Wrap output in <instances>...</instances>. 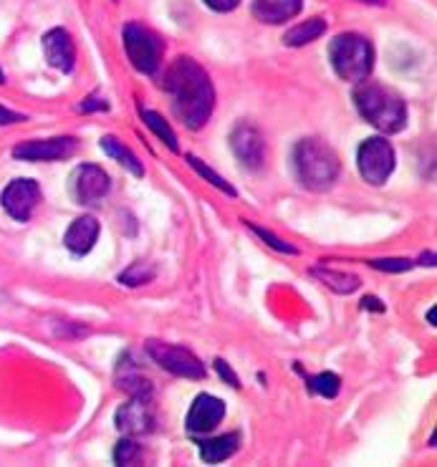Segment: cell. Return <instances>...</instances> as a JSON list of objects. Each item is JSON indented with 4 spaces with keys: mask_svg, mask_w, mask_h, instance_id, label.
I'll use <instances>...</instances> for the list:
<instances>
[{
    "mask_svg": "<svg viewBox=\"0 0 437 467\" xmlns=\"http://www.w3.org/2000/svg\"><path fill=\"white\" fill-rule=\"evenodd\" d=\"M230 147L243 167H248V170H261L265 162V140H263L261 130L251 121L235 124V130L230 131Z\"/></svg>",
    "mask_w": 437,
    "mask_h": 467,
    "instance_id": "10",
    "label": "cell"
},
{
    "mask_svg": "<svg viewBox=\"0 0 437 467\" xmlns=\"http://www.w3.org/2000/svg\"><path fill=\"white\" fill-rule=\"evenodd\" d=\"M164 91L172 101L175 117L187 130H203L215 109V88L210 81L208 71L197 64L195 58L180 56L167 68Z\"/></svg>",
    "mask_w": 437,
    "mask_h": 467,
    "instance_id": "1",
    "label": "cell"
},
{
    "mask_svg": "<svg viewBox=\"0 0 437 467\" xmlns=\"http://www.w3.org/2000/svg\"><path fill=\"white\" fill-rule=\"evenodd\" d=\"M200 445V457L208 462V465H218V462H225L228 457H233L241 447V435L238 432H228V435L213 437V440H205V442H197Z\"/></svg>",
    "mask_w": 437,
    "mask_h": 467,
    "instance_id": "18",
    "label": "cell"
},
{
    "mask_svg": "<svg viewBox=\"0 0 437 467\" xmlns=\"http://www.w3.org/2000/svg\"><path fill=\"white\" fill-rule=\"evenodd\" d=\"M351 97H354V107L361 117L384 134H397L407 127L405 99L392 88L364 78L354 87Z\"/></svg>",
    "mask_w": 437,
    "mask_h": 467,
    "instance_id": "2",
    "label": "cell"
},
{
    "mask_svg": "<svg viewBox=\"0 0 437 467\" xmlns=\"http://www.w3.org/2000/svg\"><path fill=\"white\" fill-rule=\"evenodd\" d=\"M140 457H142V447L137 445L131 437L121 440L120 445L114 447V462L117 465H134V462H140Z\"/></svg>",
    "mask_w": 437,
    "mask_h": 467,
    "instance_id": "26",
    "label": "cell"
},
{
    "mask_svg": "<svg viewBox=\"0 0 437 467\" xmlns=\"http://www.w3.org/2000/svg\"><path fill=\"white\" fill-rule=\"evenodd\" d=\"M121 38H124V51L131 66L142 74H154L160 64H162L164 46L160 36L150 28H144L140 23H127L121 28Z\"/></svg>",
    "mask_w": 437,
    "mask_h": 467,
    "instance_id": "5",
    "label": "cell"
},
{
    "mask_svg": "<svg viewBox=\"0 0 437 467\" xmlns=\"http://www.w3.org/2000/svg\"><path fill=\"white\" fill-rule=\"evenodd\" d=\"M294 172L296 180L301 182V187H307L311 192H327L334 187L337 177H339V157L328 147L327 141L301 140L294 147Z\"/></svg>",
    "mask_w": 437,
    "mask_h": 467,
    "instance_id": "3",
    "label": "cell"
},
{
    "mask_svg": "<svg viewBox=\"0 0 437 467\" xmlns=\"http://www.w3.org/2000/svg\"><path fill=\"white\" fill-rule=\"evenodd\" d=\"M307 387L308 391H314V394H321V397H327V400H334L341 389V379L339 374H334V371H321L317 377H307Z\"/></svg>",
    "mask_w": 437,
    "mask_h": 467,
    "instance_id": "23",
    "label": "cell"
},
{
    "mask_svg": "<svg viewBox=\"0 0 437 467\" xmlns=\"http://www.w3.org/2000/svg\"><path fill=\"white\" fill-rule=\"evenodd\" d=\"M77 150L78 141L74 137H54V140L21 141L13 150V157L16 160H26V162H58V160L74 157Z\"/></svg>",
    "mask_w": 437,
    "mask_h": 467,
    "instance_id": "9",
    "label": "cell"
},
{
    "mask_svg": "<svg viewBox=\"0 0 437 467\" xmlns=\"http://www.w3.org/2000/svg\"><path fill=\"white\" fill-rule=\"evenodd\" d=\"M328 61L334 66L337 77L351 84L369 78L374 68V46L361 33H339L328 44Z\"/></svg>",
    "mask_w": 437,
    "mask_h": 467,
    "instance_id": "4",
    "label": "cell"
},
{
    "mask_svg": "<svg viewBox=\"0 0 437 467\" xmlns=\"http://www.w3.org/2000/svg\"><path fill=\"white\" fill-rule=\"evenodd\" d=\"M327 33V21L324 18H308V21L298 23L291 31H286L284 44L286 46H307L317 41Z\"/></svg>",
    "mask_w": 437,
    "mask_h": 467,
    "instance_id": "21",
    "label": "cell"
},
{
    "mask_svg": "<svg viewBox=\"0 0 437 467\" xmlns=\"http://www.w3.org/2000/svg\"><path fill=\"white\" fill-rule=\"evenodd\" d=\"M187 164H190V167H192V170H195V172L200 174L203 180H208L210 185L218 187L220 192H225V195H230V197L238 195V192H235V187L230 185L228 180H223V177H220L215 170H210L208 164H203V160H197L195 154H187Z\"/></svg>",
    "mask_w": 437,
    "mask_h": 467,
    "instance_id": "25",
    "label": "cell"
},
{
    "mask_svg": "<svg viewBox=\"0 0 437 467\" xmlns=\"http://www.w3.org/2000/svg\"><path fill=\"white\" fill-rule=\"evenodd\" d=\"M0 84H3V71H0Z\"/></svg>",
    "mask_w": 437,
    "mask_h": 467,
    "instance_id": "36",
    "label": "cell"
},
{
    "mask_svg": "<svg viewBox=\"0 0 437 467\" xmlns=\"http://www.w3.org/2000/svg\"><path fill=\"white\" fill-rule=\"evenodd\" d=\"M311 275L318 278L324 285H328L331 291H337V294L341 296L354 294V291L361 285V281L354 275V273L334 271V268H311Z\"/></svg>",
    "mask_w": 437,
    "mask_h": 467,
    "instance_id": "19",
    "label": "cell"
},
{
    "mask_svg": "<svg viewBox=\"0 0 437 467\" xmlns=\"http://www.w3.org/2000/svg\"><path fill=\"white\" fill-rule=\"evenodd\" d=\"M367 265H372V268L384 273H405L412 268V261H405V258H384V261H369Z\"/></svg>",
    "mask_w": 437,
    "mask_h": 467,
    "instance_id": "28",
    "label": "cell"
},
{
    "mask_svg": "<svg viewBox=\"0 0 437 467\" xmlns=\"http://www.w3.org/2000/svg\"><path fill=\"white\" fill-rule=\"evenodd\" d=\"M427 321H430V327H437V306L430 308V314H427Z\"/></svg>",
    "mask_w": 437,
    "mask_h": 467,
    "instance_id": "34",
    "label": "cell"
},
{
    "mask_svg": "<svg viewBox=\"0 0 437 467\" xmlns=\"http://www.w3.org/2000/svg\"><path fill=\"white\" fill-rule=\"evenodd\" d=\"M44 54L46 61L64 71V74H71L74 71V64H77V46L71 41V36L64 28H51V31L44 36Z\"/></svg>",
    "mask_w": 437,
    "mask_h": 467,
    "instance_id": "14",
    "label": "cell"
},
{
    "mask_svg": "<svg viewBox=\"0 0 437 467\" xmlns=\"http://www.w3.org/2000/svg\"><path fill=\"white\" fill-rule=\"evenodd\" d=\"M248 228H251L253 233H255V235H258V238L265 243V245H271V248L278 250V253H284V255H296V253H298V250H296L291 243H286V240H281L278 235H274L271 230L261 228V225H255V223H248Z\"/></svg>",
    "mask_w": 437,
    "mask_h": 467,
    "instance_id": "27",
    "label": "cell"
},
{
    "mask_svg": "<svg viewBox=\"0 0 437 467\" xmlns=\"http://www.w3.org/2000/svg\"><path fill=\"white\" fill-rule=\"evenodd\" d=\"M215 369H218L220 379L228 381L233 389H241V379H238V374L230 369V367L225 364V361H223V358H215Z\"/></svg>",
    "mask_w": 437,
    "mask_h": 467,
    "instance_id": "29",
    "label": "cell"
},
{
    "mask_svg": "<svg viewBox=\"0 0 437 467\" xmlns=\"http://www.w3.org/2000/svg\"><path fill=\"white\" fill-rule=\"evenodd\" d=\"M422 265H435V253H425V255H422Z\"/></svg>",
    "mask_w": 437,
    "mask_h": 467,
    "instance_id": "35",
    "label": "cell"
},
{
    "mask_svg": "<svg viewBox=\"0 0 437 467\" xmlns=\"http://www.w3.org/2000/svg\"><path fill=\"white\" fill-rule=\"evenodd\" d=\"M225 417V402L213 394H197L195 402L187 412L185 427L190 435H208Z\"/></svg>",
    "mask_w": 437,
    "mask_h": 467,
    "instance_id": "12",
    "label": "cell"
},
{
    "mask_svg": "<svg viewBox=\"0 0 437 467\" xmlns=\"http://www.w3.org/2000/svg\"><path fill=\"white\" fill-rule=\"evenodd\" d=\"M154 275H157V268H154L152 263H131L127 271L120 275L121 285H131V288H137V285H147V283L154 281Z\"/></svg>",
    "mask_w": 437,
    "mask_h": 467,
    "instance_id": "24",
    "label": "cell"
},
{
    "mask_svg": "<svg viewBox=\"0 0 437 467\" xmlns=\"http://www.w3.org/2000/svg\"><path fill=\"white\" fill-rule=\"evenodd\" d=\"M304 8V0H253L251 11L261 23L281 26L296 18Z\"/></svg>",
    "mask_w": 437,
    "mask_h": 467,
    "instance_id": "15",
    "label": "cell"
},
{
    "mask_svg": "<svg viewBox=\"0 0 437 467\" xmlns=\"http://www.w3.org/2000/svg\"><path fill=\"white\" fill-rule=\"evenodd\" d=\"M38 202H41V187L36 185L33 180H13L0 195L3 210L18 223H28Z\"/></svg>",
    "mask_w": 437,
    "mask_h": 467,
    "instance_id": "11",
    "label": "cell"
},
{
    "mask_svg": "<svg viewBox=\"0 0 437 467\" xmlns=\"http://www.w3.org/2000/svg\"><path fill=\"white\" fill-rule=\"evenodd\" d=\"M99 240V223L97 218H91V215H81V218H77L71 225H68V230H66L64 235V245L74 255H87L88 250L97 245Z\"/></svg>",
    "mask_w": 437,
    "mask_h": 467,
    "instance_id": "16",
    "label": "cell"
},
{
    "mask_svg": "<svg viewBox=\"0 0 437 467\" xmlns=\"http://www.w3.org/2000/svg\"><path fill=\"white\" fill-rule=\"evenodd\" d=\"M117 387L127 391V397H137V400H152V381L144 377L140 367H134L131 361H121L117 367Z\"/></svg>",
    "mask_w": 437,
    "mask_h": 467,
    "instance_id": "17",
    "label": "cell"
},
{
    "mask_svg": "<svg viewBox=\"0 0 437 467\" xmlns=\"http://www.w3.org/2000/svg\"><path fill=\"white\" fill-rule=\"evenodd\" d=\"M26 117L18 114V111L5 109V107H0V124H16V121H23Z\"/></svg>",
    "mask_w": 437,
    "mask_h": 467,
    "instance_id": "32",
    "label": "cell"
},
{
    "mask_svg": "<svg viewBox=\"0 0 437 467\" xmlns=\"http://www.w3.org/2000/svg\"><path fill=\"white\" fill-rule=\"evenodd\" d=\"M361 308H367V311H369V308H374V311H384L382 301H380V298H374V296H367V298L361 301Z\"/></svg>",
    "mask_w": 437,
    "mask_h": 467,
    "instance_id": "33",
    "label": "cell"
},
{
    "mask_svg": "<svg viewBox=\"0 0 437 467\" xmlns=\"http://www.w3.org/2000/svg\"><path fill=\"white\" fill-rule=\"evenodd\" d=\"M140 117H142L144 124H147V127H150V130H152L154 134H157V137H160V140L172 150V152H177V134L172 131V127L164 121V117H160V114L152 109H144V107L140 109Z\"/></svg>",
    "mask_w": 437,
    "mask_h": 467,
    "instance_id": "22",
    "label": "cell"
},
{
    "mask_svg": "<svg viewBox=\"0 0 437 467\" xmlns=\"http://www.w3.org/2000/svg\"><path fill=\"white\" fill-rule=\"evenodd\" d=\"M394 147L390 140L384 137H369L359 144L357 150V167L359 174L364 177V182H369L374 187H382L394 172Z\"/></svg>",
    "mask_w": 437,
    "mask_h": 467,
    "instance_id": "6",
    "label": "cell"
},
{
    "mask_svg": "<svg viewBox=\"0 0 437 467\" xmlns=\"http://www.w3.org/2000/svg\"><path fill=\"white\" fill-rule=\"evenodd\" d=\"M144 348H147V354L154 364H160L164 371H170L175 377H182V379H203L205 377V364L187 348L167 344V341H157V338L144 341Z\"/></svg>",
    "mask_w": 437,
    "mask_h": 467,
    "instance_id": "7",
    "label": "cell"
},
{
    "mask_svg": "<svg viewBox=\"0 0 437 467\" xmlns=\"http://www.w3.org/2000/svg\"><path fill=\"white\" fill-rule=\"evenodd\" d=\"M109 109V101H101L97 97H88L84 99V104H81V111H107Z\"/></svg>",
    "mask_w": 437,
    "mask_h": 467,
    "instance_id": "31",
    "label": "cell"
},
{
    "mask_svg": "<svg viewBox=\"0 0 437 467\" xmlns=\"http://www.w3.org/2000/svg\"><path fill=\"white\" fill-rule=\"evenodd\" d=\"M71 195L78 205H99L109 195V174L97 164H81L71 174Z\"/></svg>",
    "mask_w": 437,
    "mask_h": 467,
    "instance_id": "8",
    "label": "cell"
},
{
    "mask_svg": "<svg viewBox=\"0 0 437 467\" xmlns=\"http://www.w3.org/2000/svg\"><path fill=\"white\" fill-rule=\"evenodd\" d=\"M117 430L124 432L127 437H140L152 432L154 430V410L150 400H137V397H130V402H124L117 410Z\"/></svg>",
    "mask_w": 437,
    "mask_h": 467,
    "instance_id": "13",
    "label": "cell"
},
{
    "mask_svg": "<svg viewBox=\"0 0 437 467\" xmlns=\"http://www.w3.org/2000/svg\"><path fill=\"white\" fill-rule=\"evenodd\" d=\"M101 150H104V154L107 157H111V160H117V162L124 167V170H130L134 177H142L144 174V167L142 162L134 157V152L131 150H127L124 144H121L117 137H101Z\"/></svg>",
    "mask_w": 437,
    "mask_h": 467,
    "instance_id": "20",
    "label": "cell"
},
{
    "mask_svg": "<svg viewBox=\"0 0 437 467\" xmlns=\"http://www.w3.org/2000/svg\"><path fill=\"white\" fill-rule=\"evenodd\" d=\"M203 3H205L208 8H213V11H218V13H230L241 5V0H203Z\"/></svg>",
    "mask_w": 437,
    "mask_h": 467,
    "instance_id": "30",
    "label": "cell"
}]
</instances>
